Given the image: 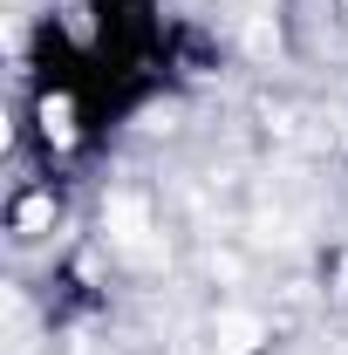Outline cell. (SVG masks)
<instances>
[{
    "label": "cell",
    "instance_id": "1",
    "mask_svg": "<svg viewBox=\"0 0 348 355\" xmlns=\"http://www.w3.org/2000/svg\"><path fill=\"white\" fill-rule=\"evenodd\" d=\"M218 335H225V349H232V355H246L253 342H260V321H253V314H225Z\"/></svg>",
    "mask_w": 348,
    "mask_h": 355
}]
</instances>
